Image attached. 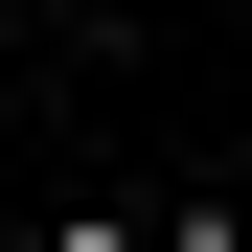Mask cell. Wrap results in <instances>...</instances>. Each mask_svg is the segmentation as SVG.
I'll use <instances>...</instances> for the list:
<instances>
[{
    "instance_id": "6da1fadb",
    "label": "cell",
    "mask_w": 252,
    "mask_h": 252,
    "mask_svg": "<svg viewBox=\"0 0 252 252\" xmlns=\"http://www.w3.org/2000/svg\"><path fill=\"white\" fill-rule=\"evenodd\" d=\"M46 252H138V229H46Z\"/></svg>"
}]
</instances>
